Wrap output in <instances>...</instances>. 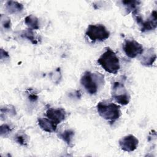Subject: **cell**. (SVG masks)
<instances>
[{
  "label": "cell",
  "instance_id": "9c48e42d",
  "mask_svg": "<svg viewBox=\"0 0 157 157\" xmlns=\"http://www.w3.org/2000/svg\"><path fill=\"white\" fill-rule=\"evenodd\" d=\"M47 117L56 124L63 121L66 117V112L62 108H48L46 111Z\"/></svg>",
  "mask_w": 157,
  "mask_h": 157
},
{
  "label": "cell",
  "instance_id": "3957f363",
  "mask_svg": "<svg viewBox=\"0 0 157 157\" xmlns=\"http://www.w3.org/2000/svg\"><path fill=\"white\" fill-rule=\"evenodd\" d=\"M96 107L99 115L112 123L121 116L120 107L114 103L101 101L98 102Z\"/></svg>",
  "mask_w": 157,
  "mask_h": 157
},
{
  "label": "cell",
  "instance_id": "8fae6325",
  "mask_svg": "<svg viewBox=\"0 0 157 157\" xmlns=\"http://www.w3.org/2000/svg\"><path fill=\"white\" fill-rule=\"evenodd\" d=\"M37 123L39 127L44 131L47 132H55L57 128V124L54 123L48 118H39Z\"/></svg>",
  "mask_w": 157,
  "mask_h": 157
},
{
  "label": "cell",
  "instance_id": "e0dca14e",
  "mask_svg": "<svg viewBox=\"0 0 157 157\" xmlns=\"http://www.w3.org/2000/svg\"><path fill=\"white\" fill-rule=\"evenodd\" d=\"M14 140L19 145L21 146H26L28 142V137L25 133L18 132L15 135Z\"/></svg>",
  "mask_w": 157,
  "mask_h": 157
},
{
  "label": "cell",
  "instance_id": "7a4b0ae2",
  "mask_svg": "<svg viewBox=\"0 0 157 157\" xmlns=\"http://www.w3.org/2000/svg\"><path fill=\"white\" fill-rule=\"evenodd\" d=\"M98 63L107 72L116 74L120 69L119 58L109 47L100 56Z\"/></svg>",
  "mask_w": 157,
  "mask_h": 157
},
{
  "label": "cell",
  "instance_id": "2e32d148",
  "mask_svg": "<svg viewBox=\"0 0 157 157\" xmlns=\"http://www.w3.org/2000/svg\"><path fill=\"white\" fill-rule=\"evenodd\" d=\"M21 36L23 38L27 39L29 40L33 44H37V40L36 37H35V35L33 31V30L28 29L27 30L22 31L21 33Z\"/></svg>",
  "mask_w": 157,
  "mask_h": 157
},
{
  "label": "cell",
  "instance_id": "5bb4252c",
  "mask_svg": "<svg viewBox=\"0 0 157 157\" xmlns=\"http://www.w3.org/2000/svg\"><path fill=\"white\" fill-rule=\"evenodd\" d=\"M25 23L29 29L34 30L38 29L39 28V20L36 17L33 15H29L25 17Z\"/></svg>",
  "mask_w": 157,
  "mask_h": 157
},
{
  "label": "cell",
  "instance_id": "52a82bcc",
  "mask_svg": "<svg viewBox=\"0 0 157 157\" xmlns=\"http://www.w3.org/2000/svg\"><path fill=\"white\" fill-rule=\"evenodd\" d=\"M123 49L126 55L130 58H134L140 55L144 52L143 46L134 39H126L124 41Z\"/></svg>",
  "mask_w": 157,
  "mask_h": 157
},
{
  "label": "cell",
  "instance_id": "6da1fadb",
  "mask_svg": "<svg viewBox=\"0 0 157 157\" xmlns=\"http://www.w3.org/2000/svg\"><path fill=\"white\" fill-rule=\"evenodd\" d=\"M80 83L88 93L91 95L96 94L99 88L104 84V75L98 72L86 71L80 78Z\"/></svg>",
  "mask_w": 157,
  "mask_h": 157
},
{
  "label": "cell",
  "instance_id": "ac0fdd59",
  "mask_svg": "<svg viewBox=\"0 0 157 157\" xmlns=\"http://www.w3.org/2000/svg\"><path fill=\"white\" fill-rule=\"evenodd\" d=\"M9 114L10 115H16V111L13 105H7L5 106L4 107H1V115L2 114Z\"/></svg>",
  "mask_w": 157,
  "mask_h": 157
},
{
  "label": "cell",
  "instance_id": "30bf717a",
  "mask_svg": "<svg viewBox=\"0 0 157 157\" xmlns=\"http://www.w3.org/2000/svg\"><path fill=\"white\" fill-rule=\"evenodd\" d=\"M140 63L145 66L150 67L153 65L156 58V55L153 48H148L145 51L144 50L143 53L140 55Z\"/></svg>",
  "mask_w": 157,
  "mask_h": 157
},
{
  "label": "cell",
  "instance_id": "277c9868",
  "mask_svg": "<svg viewBox=\"0 0 157 157\" xmlns=\"http://www.w3.org/2000/svg\"><path fill=\"white\" fill-rule=\"evenodd\" d=\"M85 34L93 42H103L109 37L110 32L104 25H90L86 29Z\"/></svg>",
  "mask_w": 157,
  "mask_h": 157
},
{
  "label": "cell",
  "instance_id": "ffe728a7",
  "mask_svg": "<svg viewBox=\"0 0 157 157\" xmlns=\"http://www.w3.org/2000/svg\"><path fill=\"white\" fill-rule=\"evenodd\" d=\"M12 130V128L7 124H3L1 126V136L2 137L7 136Z\"/></svg>",
  "mask_w": 157,
  "mask_h": 157
},
{
  "label": "cell",
  "instance_id": "5b68a950",
  "mask_svg": "<svg viewBox=\"0 0 157 157\" xmlns=\"http://www.w3.org/2000/svg\"><path fill=\"white\" fill-rule=\"evenodd\" d=\"M112 98L118 104L126 105L129 104L131 96L124 85L118 82H114L111 88Z\"/></svg>",
  "mask_w": 157,
  "mask_h": 157
},
{
  "label": "cell",
  "instance_id": "9a60e30c",
  "mask_svg": "<svg viewBox=\"0 0 157 157\" xmlns=\"http://www.w3.org/2000/svg\"><path fill=\"white\" fill-rule=\"evenodd\" d=\"M75 132L72 129H66L63 132H59L58 136V137L64 141L68 145H71L72 139L74 136Z\"/></svg>",
  "mask_w": 157,
  "mask_h": 157
},
{
  "label": "cell",
  "instance_id": "7402d4cb",
  "mask_svg": "<svg viewBox=\"0 0 157 157\" xmlns=\"http://www.w3.org/2000/svg\"><path fill=\"white\" fill-rule=\"evenodd\" d=\"M9 58V53L5 51L3 48L1 49V59H2L3 58Z\"/></svg>",
  "mask_w": 157,
  "mask_h": 157
},
{
  "label": "cell",
  "instance_id": "ba28073f",
  "mask_svg": "<svg viewBox=\"0 0 157 157\" xmlns=\"http://www.w3.org/2000/svg\"><path fill=\"white\" fill-rule=\"evenodd\" d=\"M139 145V140L136 137L129 134L123 137L119 140L121 149L124 151L131 152L134 151Z\"/></svg>",
  "mask_w": 157,
  "mask_h": 157
},
{
  "label": "cell",
  "instance_id": "7c38bea8",
  "mask_svg": "<svg viewBox=\"0 0 157 157\" xmlns=\"http://www.w3.org/2000/svg\"><path fill=\"white\" fill-rule=\"evenodd\" d=\"M125 10L127 13H131L134 16L138 14L140 1H122Z\"/></svg>",
  "mask_w": 157,
  "mask_h": 157
},
{
  "label": "cell",
  "instance_id": "4fadbf2b",
  "mask_svg": "<svg viewBox=\"0 0 157 157\" xmlns=\"http://www.w3.org/2000/svg\"><path fill=\"white\" fill-rule=\"evenodd\" d=\"M23 5L18 2L13 1H7L6 4V9L8 13L13 14L21 12L23 10Z\"/></svg>",
  "mask_w": 157,
  "mask_h": 157
},
{
  "label": "cell",
  "instance_id": "d6986e66",
  "mask_svg": "<svg viewBox=\"0 0 157 157\" xmlns=\"http://www.w3.org/2000/svg\"><path fill=\"white\" fill-rule=\"evenodd\" d=\"M1 26L6 29H9L11 28L10 19L3 15H1Z\"/></svg>",
  "mask_w": 157,
  "mask_h": 157
},
{
  "label": "cell",
  "instance_id": "44dd1931",
  "mask_svg": "<svg viewBox=\"0 0 157 157\" xmlns=\"http://www.w3.org/2000/svg\"><path fill=\"white\" fill-rule=\"evenodd\" d=\"M29 99L31 102H36L38 99V96L36 93H30L29 96H28Z\"/></svg>",
  "mask_w": 157,
  "mask_h": 157
},
{
  "label": "cell",
  "instance_id": "8992f818",
  "mask_svg": "<svg viewBox=\"0 0 157 157\" xmlns=\"http://www.w3.org/2000/svg\"><path fill=\"white\" fill-rule=\"evenodd\" d=\"M135 20L140 27V31L142 33H145L154 30L157 26V13L156 10H153L150 17L144 20L142 17L137 14L134 16Z\"/></svg>",
  "mask_w": 157,
  "mask_h": 157
}]
</instances>
